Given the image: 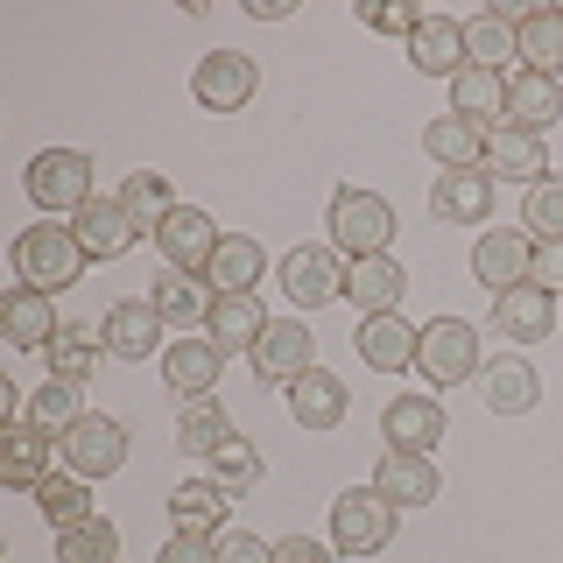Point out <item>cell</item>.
Segmentation results:
<instances>
[{
  "mask_svg": "<svg viewBox=\"0 0 563 563\" xmlns=\"http://www.w3.org/2000/svg\"><path fill=\"white\" fill-rule=\"evenodd\" d=\"M339 550L331 542H317V536H282V550H275V563H331Z\"/></svg>",
  "mask_w": 563,
  "mask_h": 563,
  "instance_id": "obj_48",
  "label": "cell"
},
{
  "mask_svg": "<svg viewBox=\"0 0 563 563\" xmlns=\"http://www.w3.org/2000/svg\"><path fill=\"white\" fill-rule=\"evenodd\" d=\"M211 550H219V563H275V542L246 536V528H225V536H211Z\"/></svg>",
  "mask_w": 563,
  "mask_h": 563,
  "instance_id": "obj_45",
  "label": "cell"
},
{
  "mask_svg": "<svg viewBox=\"0 0 563 563\" xmlns=\"http://www.w3.org/2000/svg\"><path fill=\"white\" fill-rule=\"evenodd\" d=\"M352 339H360V360L374 366V374H409L422 331L401 324V310H380V317H360V331H352Z\"/></svg>",
  "mask_w": 563,
  "mask_h": 563,
  "instance_id": "obj_15",
  "label": "cell"
},
{
  "mask_svg": "<svg viewBox=\"0 0 563 563\" xmlns=\"http://www.w3.org/2000/svg\"><path fill=\"white\" fill-rule=\"evenodd\" d=\"M211 479L233 493V500H240V493H254V486H261V451L246 444V437H225L219 457H211Z\"/></svg>",
  "mask_w": 563,
  "mask_h": 563,
  "instance_id": "obj_43",
  "label": "cell"
},
{
  "mask_svg": "<svg viewBox=\"0 0 563 563\" xmlns=\"http://www.w3.org/2000/svg\"><path fill=\"white\" fill-rule=\"evenodd\" d=\"M430 211L444 225H479L486 211H493V176L486 169H444L430 184Z\"/></svg>",
  "mask_w": 563,
  "mask_h": 563,
  "instance_id": "obj_22",
  "label": "cell"
},
{
  "mask_svg": "<svg viewBox=\"0 0 563 563\" xmlns=\"http://www.w3.org/2000/svg\"><path fill=\"white\" fill-rule=\"evenodd\" d=\"M225 507H233V493H225L219 479H184L169 493L176 536H225Z\"/></svg>",
  "mask_w": 563,
  "mask_h": 563,
  "instance_id": "obj_29",
  "label": "cell"
},
{
  "mask_svg": "<svg viewBox=\"0 0 563 563\" xmlns=\"http://www.w3.org/2000/svg\"><path fill=\"white\" fill-rule=\"evenodd\" d=\"M99 360H106V339L92 324H64L57 339H49V380H70V387H85L99 374Z\"/></svg>",
  "mask_w": 563,
  "mask_h": 563,
  "instance_id": "obj_34",
  "label": "cell"
},
{
  "mask_svg": "<svg viewBox=\"0 0 563 563\" xmlns=\"http://www.w3.org/2000/svg\"><path fill=\"white\" fill-rule=\"evenodd\" d=\"M528 282H542V289H563V240H536V268H528Z\"/></svg>",
  "mask_w": 563,
  "mask_h": 563,
  "instance_id": "obj_47",
  "label": "cell"
},
{
  "mask_svg": "<svg viewBox=\"0 0 563 563\" xmlns=\"http://www.w3.org/2000/svg\"><path fill=\"white\" fill-rule=\"evenodd\" d=\"M409 296V268L395 254H374V261H345V303L360 317H380V310H401Z\"/></svg>",
  "mask_w": 563,
  "mask_h": 563,
  "instance_id": "obj_14",
  "label": "cell"
},
{
  "mask_svg": "<svg viewBox=\"0 0 563 563\" xmlns=\"http://www.w3.org/2000/svg\"><path fill=\"white\" fill-rule=\"evenodd\" d=\"M246 360H254V374L268 380V387H289V380H303L310 366H317V339H310V324L282 317V324H268V339L246 352Z\"/></svg>",
  "mask_w": 563,
  "mask_h": 563,
  "instance_id": "obj_11",
  "label": "cell"
},
{
  "mask_svg": "<svg viewBox=\"0 0 563 563\" xmlns=\"http://www.w3.org/2000/svg\"><path fill=\"white\" fill-rule=\"evenodd\" d=\"M261 275H268V246L246 240V233H225V246L211 254V268H205V282H211L219 296H254Z\"/></svg>",
  "mask_w": 563,
  "mask_h": 563,
  "instance_id": "obj_30",
  "label": "cell"
},
{
  "mask_svg": "<svg viewBox=\"0 0 563 563\" xmlns=\"http://www.w3.org/2000/svg\"><path fill=\"white\" fill-rule=\"evenodd\" d=\"M395 500H380L374 486H352L331 500V550L339 556H380L395 542Z\"/></svg>",
  "mask_w": 563,
  "mask_h": 563,
  "instance_id": "obj_2",
  "label": "cell"
},
{
  "mask_svg": "<svg viewBox=\"0 0 563 563\" xmlns=\"http://www.w3.org/2000/svg\"><path fill=\"white\" fill-rule=\"evenodd\" d=\"M78 416H85V409H78V387H70V380H43V387L22 401V416H14V422H29V430H43V437H64Z\"/></svg>",
  "mask_w": 563,
  "mask_h": 563,
  "instance_id": "obj_40",
  "label": "cell"
},
{
  "mask_svg": "<svg viewBox=\"0 0 563 563\" xmlns=\"http://www.w3.org/2000/svg\"><path fill=\"white\" fill-rule=\"evenodd\" d=\"M409 64L422 70V78H457V70H465V22L422 14V29L409 35Z\"/></svg>",
  "mask_w": 563,
  "mask_h": 563,
  "instance_id": "obj_28",
  "label": "cell"
},
{
  "mask_svg": "<svg viewBox=\"0 0 563 563\" xmlns=\"http://www.w3.org/2000/svg\"><path fill=\"white\" fill-rule=\"evenodd\" d=\"M14 275L35 282V289H70V282L85 275V246L70 225H29L22 240H14Z\"/></svg>",
  "mask_w": 563,
  "mask_h": 563,
  "instance_id": "obj_3",
  "label": "cell"
},
{
  "mask_svg": "<svg viewBox=\"0 0 563 563\" xmlns=\"http://www.w3.org/2000/svg\"><path fill=\"white\" fill-rule=\"evenodd\" d=\"M550 324H556V296L542 282H521V289L493 296V331L500 339H550Z\"/></svg>",
  "mask_w": 563,
  "mask_h": 563,
  "instance_id": "obj_24",
  "label": "cell"
},
{
  "mask_svg": "<svg viewBox=\"0 0 563 563\" xmlns=\"http://www.w3.org/2000/svg\"><path fill=\"white\" fill-rule=\"evenodd\" d=\"M29 198L43 205L49 219H78V211L99 198V190H92V163H85L78 148H43L29 163Z\"/></svg>",
  "mask_w": 563,
  "mask_h": 563,
  "instance_id": "obj_4",
  "label": "cell"
},
{
  "mask_svg": "<svg viewBox=\"0 0 563 563\" xmlns=\"http://www.w3.org/2000/svg\"><path fill=\"white\" fill-rule=\"evenodd\" d=\"M380 437H387V451H422L430 457L444 444V409H437V395H395L380 409Z\"/></svg>",
  "mask_w": 563,
  "mask_h": 563,
  "instance_id": "obj_13",
  "label": "cell"
},
{
  "mask_svg": "<svg viewBox=\"0 0 563 563\" xmlns=\"http://www.w3.org/2000/svg\"><path fill=\"white\" fill-rule=\"evenodd\" d=\"M57 465L78 472V479H113V472L128 465V430H120L113 416H92V409H85L57 437Z\"/></svg>",
  "mask_w": 563,
  "mask_h": 563,
  "instance_id": "obj_5",
  "label": "cell"
},
{
  "mask_svg": "<svg viewBox=\"0 0 563 563\" xmlns=\"http://www.w3.org/2000/svg\"><path fill=\"white\" fill-rule=\"evenodd\" d=\"M507 57H521V43H515V22H507L500 8L472 14V22H465V64H479V70H500Z\"/></svg>",
  "mask_w": 563,
  "mask_h": 563,
  "instance_id": "obj_37",
  "label": "cell"
},
{
  "mask_svg": "<svg viewBox=\"0 0 563 563\" xmlns=\"http://www.w3.org/2000/svg\"><path fill=\"white\" fill-rule=\"evenodd\" d=\"M113 198L128 205V219L141 225V233H155V225H163L169 211H176V198H169V176H163V169H134L128 184L113 190Z\"/></svg>",
  "mask_w": 563,
  "mask_h": 563,
  "instance_id": "obj_38",
  "label": "cell"
},
{
  "mask_svg": "<svg viewBox=\"0 0 563 563\" xmlns=\"http://www.w3.org/2000/svg\"><path fill=\"white\" fill-rule=\"evenodd\" d=\"M528 268H536V240H528V233L493 225V233H479V246H472V275H479V289H493V296L521 289Z\"/></svg>",
  "mask_w": 563,
  "mask_h": 563,
  "instance_id": "obj_10",
  "label": "cell"
},
{
  "mask_svg": "<svg viewBox=\"0 0 563 563\" xmlns=\"http://www.w3.org/2000/svg\"><path fill=\"white\" fill-rule=\"evenodd\" d=\"M437 465L422 451H380V465H374V493L380 500H395V507H430L437 500Z\"/></svg>",
  "mask_w": 563,
  "mask_h": 563,
  "instance_id": "obj_21",
  "label": "cell"
},
{
  "mask_svg": "<svg viewBox=\"0 0 563 563\" xmlns=\"http://www.w3.org/2000/svg\"><path fill=\"white\" fill-rule=\"evenodd\" d=\"M515 43H521V70L563 78V8H528L515 22Z\"/></svg>",
  "mask_w": 563,
  "mask_h": 563,
  "instance_id": "obj_31",
  "label": "cell"
},
{
  "mask_svg": "<svg viewBox=\"0 0 563 563\" xmlns=\"http://www.w3.org/2000/svg\"><path fill=\"white\" fill-rule=\"evenodd\" d=\"M57 437H43V430H29V422H8V437H0V486H22V493H35L57 472Z\"/></svg>",
  "mask_w": 563,
  "mask_h": 563,
  "instance_id": "obj_18",
  "label": "cell"
},
{
  "mask_svg": "<svg viewBox=\"0 0 563 563\" xmlns=\"http://www.w3.org/2000/svg\"><path fill=\"white\" fill-rule=\"evenodd\" d=\"M479 387H486V409L493 416H528L542 401V380H536V366H528V360H493L486 374H479Z\"/></svg>",
  "mask_w": 563,
  "mask_h": 563,
  "instance_id": "obj_33",
  "label": "cell"
},
{
  "mask_svg": "<svg viewBox=\"0 0 563 563\" xmlns=\"http://www.w3.org/2000/svg\"><path fill=\"white\" fill-rule=\"evenodd\" d=\"M422 155L437 163V176L444 169H486V128H472V120H457V113H437L430 128H422Z\"/></svg>",
  "mask_w": 563,
  "mask_h": 563,
  "instance_id": "obj_25",
  "label": "cell"
},
{
  "mask_svg": "<svg viewBox=\"0 0 563 563\" xmlns=\"http://www.w3.org/2000/svg\"><path fill=\"white\" fill-rule=\"evenodd\" d=\"M163 374H169V395H219V380H225V352L211 345V339H169L163 352Z\"/></svg>",
  "mask_w": 563,
  "mask_h": 563,
  "instance_id": "obj_20",
  "label": "cell"
},
{
  "mask_svg": "<svg viewBox=\"0 0 563 563\" xmlns=\"http://www.w3.org/2000/svg\"><path fill=\"white\" fill-rule=\"evenodd\" d=\"M0 331H8V345H22V352H49V339H57V296L49 289H35V282H14L8 289V303H0Z\"/></svg>",
  "mask_w": 563,
  "mask_h": 563,
  "instance_id": "obj_12",
  "label": "cell"
},
{
  "mask_svg": "<svg viewBox=\"0 0 563 563\" xmlns=\"http://www.w3.org/2000/svg\"><path fill=\"white\" fill-rule=\"evenodd\" d=\"M360 22H366V29H380V35H416V29H422V14L409 8V0H366Z\"/></svg>",
  "mask_w": 563,
  "mask_h": 563,
  "instance_id": "obj_44",
  "label": "cell"
},
{
  "mask_svg": "<svg viewBox=\"0 0 563 563\" xmlns=\"http://www.w3.org/2000/svg\"><path fill=\"white\" fill-rule=\"evenodd\" d=\"M254 57H240V49H211V57H198V70H190V99L205 106V113H240L246 99H254Z\"/></svg>",
  "mask_w": 563,
  "mask_h": 563,
  "instance_id": "obj_9",
  "label": "cell"
},
{
  "mask_svg": "<svg viewBox=\"0 0 563 563\" xmlns=\"http://www.w3.org/2000/svg\"><path fill=\"white\" fill-rule=\"evenodd\" d=\"M345 409H352L345 380H339V374H324V366H310L303 380H289V416L303 422V430H339Z\"/></svg>",
  "mask_w": 563,
  "mask_h": 563,
  "instance_id": "obj_26",
  "label": "cell"
},
{
  "mask_svg": "<svg viewBox=\"0 0 563 563\" xmlns=\"http://www.w3.org/2000/svg\"><path fill=\"white\" fill-rule=\"evenodd\" d=\"M163 331H169V317L155 303H113L106 324H99V339H106L113 360H155V352H163Z\"/></svg>",
  "mask_w": 563,
  "mask_h": 563,
  "instance_id": "obj_16",
  "label": "cell"
},
{
  "mask_svg": "<svg viewBox=\"0 0 563 563\" xmlns=\"http://www.w3.org/2000/svg\"><path fill=\"white\" fill-rule=\"evenodd\" d=\"M70 233H78L85 261H120L141 240V225L128 219V205H120V198H92V205L78 211V225H70Z\"/></svg>",
  "mask_w": 563,
  "mask_h": 563,
  "instance_id": "obj_19",
  "label": "cell"
},
{
  "mask_svg": "<svg viewBox=\"0 0 563 563\" xmlns=\"http://www.w3.org/2000/svg\"><path fill=\"white\" fill-rule=\"evenodd\" d=\"M35 507H43V521L49 528H57V536H64V528H78V521H92V500H85V479H78V472H49V479L43 486H35Z\"/></svg>",
  "mask_w": 563,
  "mask_h": 563,
  "instance_id": "obj_39",
  "label": "cell"
},
{
  "mask_svg": "<svg viewBox=\"0 0 563 563\" xmlns=\"http://www.w3.org/2000/svg\"><path fill=\"white\" fill-rule=\"evenodd\" d=\"M451 106H457V120H472V128H507V70L465 64L451 78Z\"/></svg>",
  "mask_w": 563,
  "mask_h": 563,
  "instance_id": "obj_27",
  "label": "cell"
},
{
  "mask_svg": "<svg viewBox=\"0 0 563 563\" xmlns=\"http://www.w3.org/2000/svg\"><path fill=\"white\" fill-rule=\"evenodd\" d=\"M324 225H331V246H339L345 261H374L395 246V205L380 198V190H339L324 211Z\"/></svg>",
  "mask_w": 563,
  "mask_h": 563,
  "instance_id": "obj_1",
  "label": "cell"
},
{
  "mask_svg": "<svg viewBox=\"0 0 563 563\" xmlns=\"http://www.w3.org/2000/svg\"><path fill=\"white\" fill-rule=\"evenodd\" d=\"M416 366H422L430 387H457L465 374H479V331H472L465 317H437V324H422Z\"/></svg>",
  "mask_w": 563,
  "mask_h": 563,
  "instance_id": "obj_6",
  "label": "cell"
},
{
  "mask_svg": "<svg viewBox=\"0 0 563 563\" xmlns=\"http://www.w3.org/2000/svg\"><path fill=\"white\" fill-rule=\"evenodd\" d=\"M556 120H563V78H542V70L507 78V128L515 134H550Z\"/></svg>",
  "mask_w": 563,
  "mask_h": 563,
  "instance_id": "obj_17",
  "label": "cell"
},
{
  "mask_svg": "<svg viewBox=\"0 0 563 563\" xmlns=\"http://www.w3.org/2000/svg\"><path fill=\"white\" fill-rule=\"evenodd\" d=\"M148 303L163 310L169 324H205L211 303H219V289H211L205 275H176V268H169L163 282H155V296H148Z\"/></svg>",
  "mask_w": 563,
  "mask_h": 563,
  "instance_id": "obj_36",
  "label": "cell"
},
{
  "mask_svg": "<svg viewBox=\"0 0 563 563\" xmlns=\"http://www.w3.org/2000/svg\"><path fill=\"white\" fill-rule=\"evenodd\" d=\"M155 563H219V550H211V536H169Z\"/></svg>",
  "mask_w": 563,
  "mask_h": 563,
  "instance_id": "obj_46",
  "label": "cell"
},
{
  "mask_svg": "<svg viewBox=\"0 0 563 563\" xmlns=\"http://www.w3.org/2000/svg\"><path fill=\"white\" fill-rule=\"evenodd\" d=\"M155 246H163V261L176 275H205L211 268V254L225 246V233L211 225V211H198V205H176L163 225H155Z\"/></svg>",
  "mask_w": 563,
  "mask_h": 563,
  "instance_id": "obj_8",
  "label": "cell"
},
{
  "mask_svg": "<svg viewBox=\"0 0 563 563\" xmlns=\"http://www.w3.org/2000/svg\"><path fill=\"white\" fill-rule=\"evenodd\" d=\"M486 176L542 184V176H550V148H542V134H515V128H500V134L486 141Z\"/></svg>",
  "mask_w": 563,
  "mask_h": 563,
  "instance_id": "obj_32",
  "label": "cell"
},
{
  "mask_svg": "<svg viewBox=\"0 0 563 563\" xmlns=\"http://www.w3.org/2000/svg\"><path fill=\"white\" fill-rule=\"evenodd\" d=\"M282 296L303 310H324L345 296V268H339V246H289L282 254Z\"/></svg>",
  "mask_w": 563,
  "mask_h": 563,
  "instance_id": "obj_7",
  "label": "cell"
},
{
  "mask_svg": "<svg viewBox=\"0 0 563 563\" xmlns=\"http://www.w3.org/2000/svg\"><path fill=\"white\" fill-rule=\"evenodd\" d=\"M521 225H528V240H563V176H542V184H528Z\"/></svg>",
  "mask_w": 563,
  "mask_h": 563,
  "instance_id": "obj_42",
  "label": "cell"
},
{
  "mask_svg": "<svg viewBox=\"0 0 563 563\" xmlns=\"http://www.w3.org/2000/svg\"><path fill=\"white\" fill-rule=\"evenodd\" d=\"M57 563H120V528L113 521H78L57 536Z\"/></svg>",
  "mask_w": 563,
  "mask_h": 563,
  "instance_id": "obj_41",
  "label": "cell"
},
{
  "mask_svg": "<svg viewBox=\"0 0 563 563\" xmlns=\"http://www.w3.org/2000/svg\"><path fill=\"white\" fill-rule=\"evenodd\" d=\"M268 324H275V317L261 310V296H219L211 317H205V339L219 352H254L261 339H268Z\"/></svg>",
  "mask_w": 563,
  "mask_h": 563,
  "instance_id": "obj_23",
  "label": "cell"
},
{
  "mask_svg": "<svg viewBox=\"0 0 563 563\" xmlns=\"http://www.w3.org/2000/svg\"><path fill=\"white\" fill-rule=\"evenodd\" d=\"M225 437H240V430L225 422L219 395H190V401H184V416H176V444H184L190 457H219Z\"/></svg>",
  "mask_w": 563,
  "mask_h": 563,
  "instance_id": "obj_35",
  "label": "cell"
}]
</instances>
